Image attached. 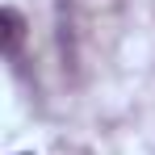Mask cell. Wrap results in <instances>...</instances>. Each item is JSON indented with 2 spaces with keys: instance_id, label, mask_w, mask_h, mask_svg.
I'll use <instances>...</instances> for the list:
<instances>
[{
  "instance_id": "1",
  "label": "cell",
  "mask_w": 155,
  "mask_h": 155,
  "mask_svg": "<svg viewBox=\"0 0 155 155\" xmlns=\"http://www.w3.org/2000/svg\"><path fill=\"white\" fill-rule=\"evenodd\" d=\"M21 38H25V17H21L17 8H0V46H4L8 59L17 54Z\"/></svg>"
}]
</instances>
